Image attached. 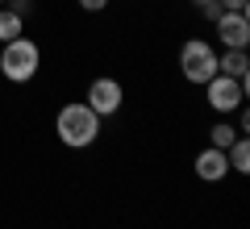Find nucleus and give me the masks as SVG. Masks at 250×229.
Segmentation results:
<instances>
[{"label": "nucleus", "instance_id": "nucleus-2", "mask_svg": "<svg viewBox=\"0 0 250 229\" xmlns=\"http://www.w3.org/2000/svg\"><path fill=\"white\" fill-rule=\"evenodd\" d=\"M38 67H42V46L34 42V38H13V42H4V50H0V71H4V80L13 83H29L38 75Z\"/></svg>", "mask_w": 250, "mask_h": 229}, {"label": "nucleus", "instance_id": "nucleus-7", "mask_svg": "<svg viewBox=\"0 0 250 229\" xmlns=\"http://www.w3.org/2000/svg\"><path fill=\"white\" fill-rule=\"evenodd\" d=\"M196 175L205 179V184H217V179H225V171H229V159H225V150H217V146H208V150H200L196 154Z\"/></svg>", "mask_w": 250, "mask_h": 229}, {"label": "nucleus", "instance_id": "nucleus-15", "mask_svg": "<svg viewBox=\"0 0 250 229\" xmlns=\"http://www.w3.org/2000/svg\"><path fill=\"white\" fill-rule=\"evenodd\" d=\"M4 4H9V0H4ZM21 4H29V0H21Z\"/></svg>", "mask_w": 250, "mask_h": 229}, {"label": "nucleus", "instance_id": "nucleus-14", "mask_svg": "<svg viewBox=\"0 0 250 229\" xmlns=\"http://www.w3.org/2000/svg\"><path fill=\"white\" fill-rule=\"evenodd\" d=\"M83 13H100V9H108V0H75Z\"/></svg>", "mask_w": 250, "mask_h": 229}, {"label": "nucleus", "instance_id": "nucleus-1", "mask_svg": "<svg viewBox=\"0 0 250 229\" xmlns=\"http://www.w3.org/2000/svg\"><path fill=\"white\" fill-rule=\"evenodd\" d=\"M54 133H59L62 146L83 150V146H92V142L100 138V117L92 113L83 100H71V104H62L59 117H54Z\"/></svg>", "mask_w": 250, "mask_h": 229}, {"label": "nucleus", "instance_id": "nucleus-5", "mask_svg": "<svg viewBox=\"0 0 250 229\" xmlns=\"http://www.w3.org/2000/svg\"><path fill=\"white\" fill-rule=\"evenodd\" d=\"M121 100H125L121 83L108 80V75H100V80L88 83V100H83V104H88L96 117H113V113H121Z\"/></svg>", "mask_w": 250, "mask_h": 229}, {"label": "nucleus", "instance_id": "nucleus-12", "mask_svg": "<svg viewBox=\"0 0 250 229\" xmlns=\"http://www.w3.org/2000/svg\"><path fill=\"white\" fill-rule=\"evenodd\" d=\"M192 4H196V9L205 13L208 21H217V17H221V4H217V0H192Z\"/></svg>", "mask_w": 250, "mask_h": 229}, {"label": "nucleus", "instance_id": "nucleus-8", "mask_svg": "<svg viewBox=\"0 0 250 229\" xmlns=\"http://www.w3.org/2000/svg\"><path fill=\"white\" fill-rule=\"evenodd\" d=\"M217 75L250 80V59H246V50H225V54H217Z\"/></svg>", "mask_w": 250, "mask_h": 229}, {"label": "nucleus", "instance_id": "nucleus-9", "mask_svg": "<svg viewBox=\"0 0 250 229\" xmlns=\"http://www.w3.org/2000/svg\"><path fill=\"white\" fill-rule=\"evenodd\" d=\"M25 34V17H21L13 4H0V42H13V38Z\"/></svg>", "mask_w": 250, "mask_h": 229}, {"label": "nucleus", "instance_id": "nucleus-16", "mask_svg": "<svg viewBox=\"0 0 250 229\" xmlns=\"http://www.w3.org/2000/svg\"><path fill=\"white\" fill-rule=\"evenodd\" d=\"M0 4H4V0H0Z\"/></svg>", "mask_w": 250, "mask_h": 229}, {"label": "nucleus", "instance_id": "nucleus-6", "mask_svg": "<svg viewBox=\"0 0 250 229\" xmlns=\"http://www.w3.org/2000/svg\"><path fill=\"white\" fill-rule=\"evenodd\" d=\"M213 25H217V42L225 50H246L250 46V17L246 13H221Z\"/></svg>", "mask_w": 250, "mask_h": 229}, {"label": "nucleus", "instance_id": "nucleus-13", "mask_svg": "<svg viewBox=\"0 0 250 229\" xmlns=\"http://www.w3.org/2000/svg\"><path fill=\"white\" fill-rule=\"evenodd\" d=\"M221 4V13H246L250 9V0H217Z\"/></svg>", "mask_w": 250, "mask_h": 229}, {"label": "nucleus", "instance_id": "nucleus-3", "mask_svg": "<svg viewBox=\"0 0 250 229\" xmlns=\"http://www.w3.org/2000/svg\"><path fill=\"white\" fill-rule=\"evenodd\" d=\"M179 75L188 83H208L217 75V50L208 42H200V38L184 42V50H179Z\"/></svg>", "mask_w": 250, "mask_h": 229}, {"label": "nucleus", "instance_id": "nucleus-4", "mask_svg": "<svg viewBox=\"0 0 250 229\" xmlns=\"http://www.w3.org/2000/svg\"><path fill=\"white\" fill-rule=\"evenodd\" d=\"M246 88H250V80H229V75H213V80L205 83V92H208V108H213V113H221V117L238 113V108L246 104Z\"/></svg>", "mask_w": 250, "mask_h": 229}, {"label": "nucleus", "instance_id": "nucleus-10", "mask_svg": "<svg viewBox=\"0 0 250 229\" xmlns=\"http://www.w3.org/2000/svg\"><path fill=\"white\" fill-rule=\"evenodd\" d=\"M225 159H229V171H238V175H246V171H250V142H246V133L225 150Z\"/></svg>", "mask_w": 250, "mask_h": 229}, {"label": "nucleus", "instance_id": "nucleus-11", "mask_svg": "<svg viewBox=\"0 0 250 229\" xmlns=\"http://www.w3.org/2000/svg\"><path fill=\"white\" fill-rule=\"evenodd\" d=\"M208 138H213V146H217V150H229V146H233V142H238V138H242V133H238V129H233V125H229V121H217V125H213V129H208Z\"/></svg>", "mask_w": 250, "mask_h": 229}]
</instances>
